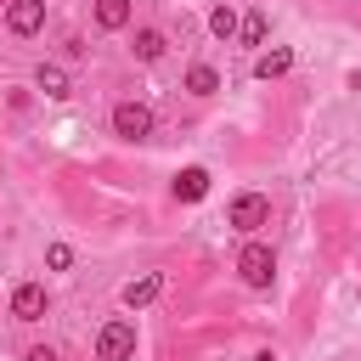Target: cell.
<instances>
[{"label":"cell","instance_id":"cell-3","mask_svg":"<svg viewBox=\"0 0 361 361\" xmlns=\"http://www.w3.org/2000/svg\"><path fill=\"white\" fill-rule=\"evenodd\" d=\"M135 355V322H107L96 333V361H130Z\"/></svg>","mask_w":361,"mask_h":361},{"label":"cell","instance_id":"cell-17","mask_svg":"<svg viewBox=\"0 0 361 361\" xmlns=\"http://www.w3.org/2000/svg\"><path fill=\"white\" fill-rule=\"evenodd\" d=\"M23 361H56V350H51V344H34V350H28Z\"/></svg>","mask_w":361,"mask_h":361},{"label":"cell","instance_id":"cell-15","mask_svg":"<svg viewBox=\"0 0 361 361\" xmlns=\"http://www.w3.org/2000/svg\"><path fill=\"white\" fill-rule=\"evenodd\" d=\"M209 34H214V39H237V11H231V6H214V11H209Z\"/></svg>","mask_w":361,"mask_h":361},{"label":"cell","instance_id":"cell-19","mask_svg":"<svg viewBox=\"0 0 361 361\" xmlns=\"http://www.w3.org/2000/svg\"><path fill=\"white\" fill-rule=\"evenodd\" d=\"M254 361H276V355H271V350H259V355H254Z\"/></svg>","mask_w":361,"mask_h":361},{"label":"cell","instance_id":"cell-1","mask_svg":"<svg viewBox=\"0 0 361 361\" xmlns=\"http://www.w3.org/2000/svg\"><path fill=\"white\" fill-rule=\"evenodd\" d=\"M237 276H243V288L265 293V288L276 282V254H271L265 243H248V248L237 254Z\"/></svg>","mask_w":361,"mask_h":361},{"label":"cell","instance_id":"cell-16","mask_svg":"<svg viewBox=\"0 0 361 361\" xmlns=\"http://www.w3.org/2000/svg\"><path fill=\"white\" fill-rule=\"evenodd\" d=\"M45 265H51V271H68V265H73V248H68V243H51V248H45Z\"/></svg>","mask_w":361,"mask_h":361},{"label":"cell","instance_id":"cell-4","mask_svg":"<svg viewBox=\"0 0 361 361\" xmlns=\"http://www.w3.org/2000/svg\"><path fill=\"white\" fill-rule=\"evenodd\" d=\"M113 135L147 141V135H152V107H147V102H118V107H113Z\"/></svg>","mask_w":361,"mask_h":361},{"label":"cell","instance_id":"cell-7","mask_svg":"<svg viewBox=\"0 0 361 361\" xmlns=\"http://www.w3.org/2000/svg\"><path fill=\"white\" fill-rule=\"evenodd\" d=\"M169 192H175V203H197V197H209V169H203V164H186V169L175 175Z\"/></svg>","mask_w":361,"mask_h":361},{"label":"cell","instance_id":"cell-13","mask_svg":"<svg viewBox=\"0 0 361 361\" xmlns=\"http://www.w3.org/2000/svg\"><path fill=\"white\" fill-rule=\"evenodd\" d=\"M130 23V0H96V28H124Z\"/></svg>","mask_w":361,"mask_h":361},{"label":"cell","instance_id":"cell-6","mask_svg":"<svg viewBox=\"0 0 361 361\" xmlns=\"http://www.w3.org/2000/svg\"><path fill=\"white\" fill-rule=\"evenodd\" d=\"M11 316L17 322H39L45 316V288L39 282H17L11 288Z\"/></svg>","mask_w":361,"mask_h":361},{"label":"cell","instance_id":"cell-11","mask_svg":"<svg viewBox=\"0 0 361 361\" xmlns=\"http://www.w3.org/2000/svg\"><path fill=\"white\" fill-rule=\"evenodd\" d=\"M237 34H243V45H265L271 17H265V11H248V17H237Z\"/></svg>","mask_w":361,"mask_h":361},{"label":"cell","instance_id":"cell-10","mask_svg":"<svg viewBox=\"0 0 361 361\" xmlns=\"http://www.w3.org/2000/svg\"><path fill=\"white\" fill-rule=\"evenodd\" d=\"M164 51H169V39L158 28H135V62H158Z\"/></svg>","mask_w":361,"mask_h":361},{"label":"cell","instance_id":"cell-2","mask_svg":"<svg viewBox=\"0 0 361 361\" xmlns=\"http://www.w3.org/2000/svg\"><path fill=\"white\" fill-rule=\"evenodd\" d=\"M226 226L254 237L259 226H271V197H265V192H243V197H231V209H226Z\"/></svg>","mask_w":361,"mask_h":361},{"label":"cell","instance_id":"cell-14","mask_svg":"<svg viewBox=\"0 0 361 361\" xmlns=\"http://www.w3.org/2000/svg\"><path fill=\"white\" fill-rule=\"evenodd\" d=\"M186 90H192V96H214V90H220V73H214L209 62H197V68L186 73Z\"/></svg>","mask_w":361,"mask_h":361},{"label":"cell","instance_id":"cell-5","mask_svg":"<svg viewBox=\"0 0 361 361\" xmlns=\"http://www.w3.org/2000/svg\"><path fill=\"white\" fill-rule=\"evenodd\" d=\"M6 28L11 34H39L45 28V0H6Z\"/></svg>","mask_w":361,"mask_h":361},{"label":"cell","instance_id":"cell-18","mask_svg":"<svg viewBox=\"0 0 361 361\" xmlns=\"http://www.w3.org/2000/svg\"><path fill=\"white\" fill-rule=\"evenodd\" d=\"M350 90H361V73H350Z\"/></svg>","mask_w":361,"mask_h":361},{"label":"cell","instance_id":"cell-9","mask_svg":"<svg viewBox=\"0 0 361 361\" xmlns=\"http://www.w3.org/2000/svg\"><path fill=\"white\" fill-rule=\"evenodd\" d=\"M288 68H293V51H288V45H271V51H259V62H254L259 79H282Z\"/></svg>","mask_w":361,"mask_h":361},{"label":"cell","instance_id":"cell-8","mask_svg":"<svg viewBox=\"0 0 361 361\" xmlns=\"http://www.w3.org/2000/svg\"><path fill=\"white\" fill-rule=\"evenodd\" d=\"M158 293H164V276H158V271H147V276H130L118 299H124V310H141V305H152Z\"/></svg>","mask_w":361,"mask_h":361},{"label":"cell","instance_id":"cell-12","mask_svg":"<svg viewBox=\"0 0 361 361\" xmlns=\"http://www.w3.org/2000/svg\"><path fill=\"white\" fill-rule=\"evenodd\" d=\"M39 90H45L51 102H62V96H73V85H68V73H62L56 62H45V68H39Z\"/></svg>","mask_w":361,"mask_h":361}]
</instances>
